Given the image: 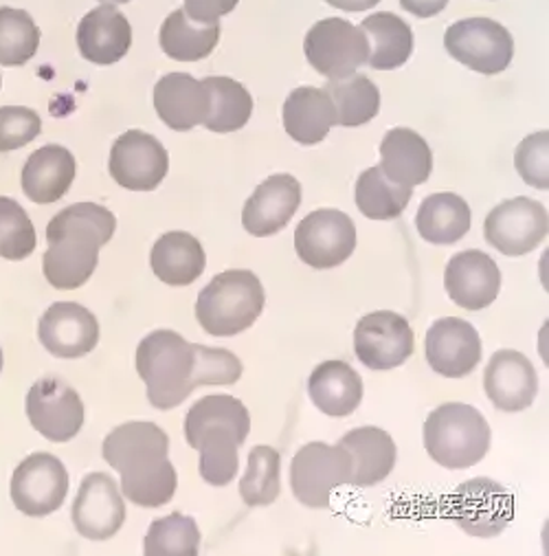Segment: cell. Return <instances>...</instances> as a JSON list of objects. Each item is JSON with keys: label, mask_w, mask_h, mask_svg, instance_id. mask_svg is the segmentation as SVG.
Here are the masks:
<instances>
[{"label": "cell", "mask_w": 549, "mask_h": 556, "mask_svg": "<svg viewBox=\"0 0 549 556\" xmlns=\"http://www.w3.org/2000/svg\"><path fill=\"white\" fill-rule=\"evenodd\" d=\"M137 372L152 407L167 412L186 403L201 386H233L240 358L222 348L190 343L174 330H154L137 348Z\"/></svg>", "instance_id": "cell-1"}, {"label": "cell", "mask_w": 549, "mask_h": 556, "mask_svg": "<svg viewBox=\"0 0 549 556\" xmlns=\"http://www.w3.org/2000/svg\"><path fill=\"white\" fill-rule=\"evenodd\" d=\"M104 459L122 476V495L141 508H161L176 495L178 478L167 457L169 438L154 422H126L104 440Z\"/></svg>", "instance_id": "cell-2"}, {"label": "cell", "mask_w": 549, "mask_h": 556, "mask_svg": "<svg viewBox=\"0 0 549 556\" xmlns=\"http://www.w3.org/2000/svg\"><path fill=\"white\" fill-rule=\"evenodd\" d=\"M117 218L95 203H75L47 227L49 249L42 260L44 277L60 291L84 287L100 262V249L111 242Z\"/></svg>", "instance_id": "cell-3"}, {"label": "cell", "mask_w": 549, "mask_h": 556, "mask_svg": "<svg viewBox=\"0 0 549 556\" xmlns=\"http://www.w3.org/2000/svg\"><path fill=\"white\" fill-rule=\"evenodd\" d=\"M251 416L242 401L227 394L201 399L186 418V438L201 453V476L212 486H227L238 476V448L246 442Z\"/></svg>", "instance_id": "cell-4"}, {"label": "cell", "mask_w": 549, "mask_h": 556, "mask_svg": "<svg viewBox=\"0 0 549 556\" xmlns=\"http://www.w3.org/2000/svg\"><path fill=\"white\" fill-rule=\"evenodd\" d=\"M490 425L467 403H446L424 422V448L444 469H471L490 448Z\"/></svg>", "instance_id": "cell-5"}, {"label": "cell", "mask_w": 549, "mask_h": 556, "mask_svg": "<svg viewBox=\"0 0 549 556\" xmlns=\"http://www.w3.org/2000/svg\"><path fill=\"white\" fill-rule=\"evenodd\" d=\"M266 293L251 270H225L201 291L196 319L212 337H235L261 315Z\"/></svg>", "instance_id": "cell-6"}, {"label": "cell", "mask_w": 549, "mask_h": 556, "mask_svg": "<svg viewBox=\"0 0 549 556\" xmlns=\"http://www.w3.org/2000/svg\"><path fill=\"white\" fill-rule=\"evenodd\" d=\"M349 453L341 444L310 442L293 457L291 486L297 502L308 508H328L334 489L349 484Z\"/></svg>", "instance_id": "cell-7"}, {"label": "cell", "mask_w": 549, "mask_h": 556, "mask_svg": "<svg viewBox=\"0 0 549 556\" xmlns=\"http://www.w3.org/2000/svg\"><path fill=\"white\" fill-rule=\"evenodd\" d=\"M444 47L450 58L482 75L503 73L514 55L510 31L490 18L457 21L446 29Z\"/></svg>", "instance_id": "cell-8"}, {"label": "cell", "mask_w": 549, "mask_h": 556, "mask_svg": "<svg viewBox=\"0 0 549 556\" xmlns=\"http://www.w3.org/2000/svg\"><path fill=\"white\" fill-rule=\"evenodd\" d=\"M304 53L328 79H345L368 64L370 45L358 27L343 18H323L306 34Z\"/></svg>", "instance_id": "cell-9"}, {"label": "cell", "mask_w": 549, "mask_h": 556, "mask_svg": "<svg viewBox=\"0 0 549 556\" xmlns=\"http://www.w3.org/2000/svg\"><path fill=\"white\" fill-rule=\"evenodd\" d=\"M446 515L464 532L482 539L501 534L514 517L512 495L488 478L464 482L446 506Z\"/></svg>", "instance_id": "cell-10"}, {"label": "cell", "mask_w": 549, "mask_h": 556, "mask_svg": "<svg viewBox=\"0 0 549 556\" xmlns=\"http://www.w3.org/2000/svg\"><path fill=\"white\" fill-rule=\"evenodd\" d=\"M413 330L398 313H370L356 324L354 330V352L358 361L376 372L400 367L413 354Z\"/></svg>", "instance_id": "cell-11"}, {"label": "cell", "mask_w": 549, "mask_h": 556, "mask_svg": "<svg viewBox=\"0 0 549 556\" xmlns=\"http://www.w3.org/2000/svg\"><path fill=\"white\" fill-rule=\"evenodd\" d=\"M486 240L503 255L519 257L534 251L549 233L547 210L525 197L497 205L484 223Z\"/></svg>", "instance_id": "cell-12"}, {"label": "cell", "mask_w": 549, "mask_h": 556, "mask_svg": "<svg viewBox=\"0 0 549 556\" xmlns=\"http://www.w3.org/2000/svg\"><path fill=\"white\" fill-rule=\"evenodd\" d=\"M295 249L302 262L312 268H334L352 257L356 249V227L339 210H317L308 214L295 231Z\"/></svg>", "instance_id": "cell-13"}, {"label": "cell", "mask_w": 549, "mask_h": 556, "mask_svg": "<svg viewBox=\"0 0 549 556\" xmlns=\"http://www.w3.org/2000/svg\"><path fill=\"white\" fill-rule=\"evenodd\" d=\"M68 495V473L51 453H34L23 459L12 478V500L27 517L55 513Z\"/></svg>", "instance_id": "cell-14"}, {"label": "cell", "mask_w": 549, "mask_h": 556, "mask_svg": "<svg viewBox=\"0 0 549 556\" xmlns=\"http://www.w3.org/2000/svg\"><path fill=\"white\" fill-rule=\"evenodd\" d=\"M108 169L122 188L152 192L167 176L169 156L156 137L143 130H128L115 141Z\"/></svg>", "instance_id": "cell-15"}, {"label": "cell", "mask_w": 549, "mask_h": 556, "mask_svg": "<svg viewBox=\"0 0 549 556\" xmlns=\"http://www.w3.org/2000/svg\"><path fill=\"white\" fill-rule=\"evenodd\" d=\"M27 416L47 440L68 442L81 431L84 403L62 379L44 377L27 394Z\"/></svg>", "instance_id": "cell-16"}, {"label": "cell", "mask_w": 549, "mask_h": 556, "mask_svg": "<svg viewBox=\"0 0 549 556\" xmlns=\"http://www.w3.org/2000/svg\"><path fill=\"white\" fill-rule=\"evenodd\" d=\"M424 352L433 372L446 379H464L482 361V339L473 324L444 317L429 328Z\"/></svg>", "instance_id": "cell-17"}, {"label": "cell", "mask_w": 549, "mask_h": 556, "mask_svg": "<svg viewBox=\"0 0 549 556\" xmlns=\"http://www.w3.org/2000/svg\"><path fill=\"white\" fill-rule=\"evenodd\" d=\"M71 513L75 530L90 541L115 536L126 521L124 495L106 473H90L81 480Z\"/></svg>", "instance_id": "cell-18"}, {"label": "cell", "mask_w": 549, "mask_h": 556, "mask_svg": "<svg viewBox=\"0 0 549 556\" xmlns=\"http://www.w3.org/2000/svg\"><path fill=\"white\" fill-rule=\"evenodd\" d=\"M444 287L448 298L460 308L484 311L501 291V270L488 253L469 249L448 260Z\"/></svg>", "instance_id": "cell-19"}, {"label": "cell", "mask_w": 549, "mask_h": 556, "mask_svg": "<svg viewBox=\"0 0 549 556\" xmlns=\"http://www.w3.org/2000/svg\"><path fill=\"white\" fill-rule=\"evenodd\" d=\"M40 343L58 358H79L100 341V321L88 308L73 302L53 304L38 324Z\"/></svg>", "instance_id": "cell-20"}, {"label": "cell", "mask_w": 549, "mask_h": 556, "mask_svg": "<svg viewBox=\"0 0 549 556\" xmlns=\"http://www.w3.org/2000/svg\"><path fill=\"white\" fill-rule=\"evenodd\" d=\"M302 205V185L291 174H274L266 178L242 212L244 229L255 238H266L282 231Z\"/></svg>", "instance_id": "cell-21"}, {"label": "cell", "mask_w": 549, "mask_h": 556, "mask_svg": "<svg viewBox=\"0 0 549 556\" xmlns=\"http://www.w3.org/2000/svg\"><path fill=\"white\" fill-rule=\"evenodd\" d=\"M484 390L499 412H523L532 407L538 392L536 369L525 354L516 350H499L486 367Z\"/></svg>", "instance_id": "cell-22"}, {"label": "cell", "mask_w": 549, "mask_h": 556, "mask_svg": "<svg viewBox=\"0 0 549 556\" xmlns=\"http://www.w3.org/2000/svg\"><path fill=\"white\" fill-rule=\"evenodd\" d=\"M154 109L167 128L188 132L205 124L209 115V90L203 79L190 73H167L154 86Z\"/></svg>", "instance_id": "cell-23"}, {"label": "cell", "mask_w": 549, "mask_h": 556, "mask_svg": "<svg viewBox=\"0 0 549 556\" xmlns=\"http://www.w3.org/2000/svg\"><path fill=\"white\" fill-rule=\"evenodd\" d=\"M132 45V27L115 5H100L88 12L77 27L79 53L93 64L119 62Z\"/></svg>", "instance_id": "cell-24"}, {"label": "cell", "mask_w": 549, "mask_h": 556, "mask_svg": "<svg viewBox=\"0 0 549 556\" xmlns=\"http://www.w3.org/2000/svg\"><path fill=\"white\" fill-rule=\"evenodd\" d=\"M339 444L349 453L352 486H376L387 480L396 467V442L379 427L352 429L341 438Z\"/></svg>", "instance_id": "cell-25"}, {"label": "cell", "mask_w": 549, "mask_h": 556, "mask_svg": "<svg viewBox=\"0 0 549 556\" xmlns=\"http://www.w3.org/2000/svg\"><path fill=\"white\" fill-rule=\"evenodd\" d=\"M75 156L64 146H44L36 150L23 167V192L38 205L60 201L73 185Z\"/></svg>", "instance_id": "cell-26"}, {"label": "cell", "mask_w": 549, "mask_h": 556, "mask_svg": "<svg viewBox=\"0 0 549 556\" xmlns=\"http://www.w3.org/2000/svg\"><path fill=\"white\" fill-rule=\"evenodd\" d=\"M150 264L163 285L190 287L205 273L207 255L192 233L167 231L152 247Z\"/></svg>", "instance_id": "cell-27"}, {"label": "cell", "mask_w": 549, "mask_h": 556, "mask_svg": "<svg viewBox=\"0 0 549 556\" xmlns=\"http://www.w3.org/2000/svg\"><path fill=\"white\" fill-rule=\"evenodd\" d=\"M433 152L429 143L409 128H394L381 143V172L403 188H416L429 180Z\"/></svg>", "instance_id": "cell-28"}, {"label": "cell", "mask_w": 549, "mask_h": 556, "mask_svg": "<svg viewBox=\"0 0 549 556\" xmlns=\"http://www.w3.org/2000/svg\"><path fill=\"white\" fill-rule=\"evenodd\" d=\"M284 128L302 146L321 143L336 124L334 104L323 88L299 86L284 102Z\"/></svg>", "instance_id": "cell-29"}, {"label": "cell", "mask_w": 549, "mask_h": 556, "mask_svg": "<svg viewBox=\"0 0 549 556\" xmlns=\"http://www.w3.org/2000/svg\"><path fill=\"white\" fill-rule=\"evenodd\" d=\"M308 394L315 407L332 418H345L362 401V381L345 361H325L308 379Z\"/></svg>", "instance_id": "cell-30"}, {"label": "cell", "mask_w": 549, "mask_h": 556, "mask_svg": "<svg viewBox=\"0 0 549 556\" xmlns=\"http://www.w3.org/2000/svg\"><path fill=\"white\" fill-rule=\"evenodd\" d=\"M473 214L469 203L452 192L431 194L422 201L416 227L422 240L439 247L460 242L471 231Z\"/></svg>", "instance_id": "cell-31"}, {"label": "cell", "mask_w": 549, "mask_h": 556, "mask_svg": "<svg viewBox=\"0 0 549 556\" xmlns=\"http://www.w3.org/2000/svg\"><path fill=\"white\" fill-rule=\"evenodd\" d=\"M368 38L370 58L368 64L376 71H394L403 66L413 51V31L396 14L381 12L365 18L358 27Z\"/></svg>", "instance_id": "cell-32"}, {"label": "cell", "mask_w": 549, "mask_h": 556, "mask_svg": "<svg viewBox=\"0 0 549 556\" xmlns=\"http://www.w3.org/2000/svg\"><path fill=\"white\" fill-rule=\"evenodd\" d=\"M220 40V23L192 21L186 10L171 12L158 34L161 49L178 62H199L212 55Z\"/></svg>", "instance_id": "cell-33"}, {"label": "cell", "mask_w": 549, "mask_h": 556, "mask_svg": "<svg viewBox=\"0 0 549 556\" xmlns=\"http://www.w3.org/2000/svg\"><path fill=\"white\" fill-rule=\"evenodd\" d=\"M323 90L334 104L336 124L343 128L370 124L381 111V90L365 75L354 73L345 79H330Z\"/></svg>", "instance_id": "cell-34"}, {"label": "cell", "mask_w": 549, "mask_h": 556, "mask_svg": "<svg viewBox=\"0 0 549 556\" xmlns=\"http://www.w3.org/2000/svg\"><path fill=\"white\" fill-rule=\"evenodd\" d=\"M413 190L392 182L381 167L365 169L354 188V201L362 216L370 220H394L411 203Z\"/></svg>", "instance_id": "cell-35"}, {"label": "cell", "mask_w": 549, "mask_h": 556, "mask_svg": "<svg viewBox=\"0 0 549 556\" xmlns=\"http://www.w3.org/2000/svg\"><path fill=\"white\" fill-rule=\"evenodd\" d=\"M209 90V115L205 128L212 132H235L244 128L253 115L251 92L231 77H205Z\"/></svg>", "instance_id": "cell-36"}, {"label": "cell", "mask_w": 549, "mask_h": 556, "mask_svg": "<svg viewBox=\"0 0 549 556\" xmlns=\"http://www.w3.org/2000/svg\"><path fill=\"white\" fill-rule=\"evenodd\" d=\"M282 493V457L272 446H255L248 453L246 473L240 482L242 502L251 508L270 506Z\"/></svg>", "instance_id": "cell-37"}, {"label": "cell", "mask_w": 549, "mask_h": 556, "mask_svg": "<svg viewBox=\"0 0 549 556\" xmlns=\"http://www.w3.org/2000/svg\"><path fill=\"white\" fill-rule=\"evenodd\" d=\"M199 547V523L182 513L152 521L143 541L145 556H196Z\"/></svg>", "instance_id": "cell-38"}, {"label": "cell", "mask_w": 549, "mask_h": 556, "mask_svg": "<svg viewBox=\"0 0 549 556\" xmlns=\"http://www.w3.org/2000/svg\"><path fill=\"white\" fill-rule=\"evenodd\" d=\"M40 47V29L36 21L14 8H0V64L23 66Z\"/></svg>", "instance_id": "cell-39"}, {"label": "cell", "mask_w": 549, "mask_h": 556, "mask_svg": "<svg viewBox=\"0 0 549 556\" xmlns=\"http://www.w3.org/2000/svg\"><path fill=\"white\" fill-rule=\"evenodd\" d=\"M38 236L27 212L8 197H0V257L25 260L36 251Z\"/></svg>", "instance_id": "cell-40"}, {"label": "cell", "mask_w": 549, "mask_h": 556, "mask_svg": "<svg viewBox=\"0 0 549 556\" xmlns=\"http://www.w3.org/2000/svg\"><path fill=\"white\" fill-rule=\"evenodd\" d=\"M547 156H549V132H536L523 139L514 154V165L521 178L532 185L536 190L549 188V169H547Z\"/></svg>", "instance_id": "cell-41"}, {"label": "cell", "mask_w": 549, "mask_h": 556, "mask_svg": "<svg viewBox=\"0 0 549 556\" xmlns=\"http://www.w3.org/2000/svg\"><path fill=\"white\" fill-rule=\"evenodd\" d=\"M42 132V119L25 106L0 109V152L25 148Z\"/></svg>", "instance_id": "cell-42"}, {"label": "cell", "mask_w": 549, "mask_h": 556, "mask_svg": "<svg viewBox=\"0 0 549 556\" xmlns=\"http://www.w3.org/2000/svg\"><path fill=\"white\" fill-rule=\"evenodd\" d=\"M240 0H186V14L199 23H218L231 14Z\"/></svg>", "instance_id": "cell-43"}, {"label": "cell", "mask_w": 549, "mask_h": 556, "mask_svg": "<svg viewBox=\"0 0 549 556\" xmlns=\"http://www.w3.org/2000/svg\"><path fill=\"white\" fill-rule=\"evenodd\" d=\"M400 5L418 18H433L448 5V0H400Z\"/></svg>", "instance_id": "cell-44"}, {"label": "cell", "mask_w": 549, "mask_h": 556, "mask_svg": "<svg viewBox=\"0 0 549 556\" xmlns=\"http://www.w3.org/2000/svg\"><path fill=\"white\" fill-rule=\"evenodd\" d=\"M325 3L343 12H368L376 8L381 0H325Z\"/></svg>", "instance_id": "cell-45"}, {"label": "cell", "mask_w": 549, "mask_h": 556, "mask_svg": "<svg viewBox=\"0 0 549 556\" xmlns=\"http://www.w3.org/2000/svg\"><path fill=\"white\" fill-rule=\"evenodd\" d=\"M104 5H122V3H130V0H100Z\"/></svg>", "instance_id": "cell-46"}, {"label": "cell", "mask_w": 549, "mask_h": 556, "mask_svg": "<svg viewBox=\"0 0 549 556\" xmlns=\"http://www.w3.org/2000/svg\"><path fill=\"white\" fill-rule=\"evenodd\" d=\"M0 372H3V350H0Z\"/></svg>", "instance_id": "cell-47"}, {"label": "cell", "mask_w": 549, "mask_h": 556, "mask_svg": "<svg viewBox=\"0 0 549 556\" xmlns=\"http://www.w3.org/2000/svg\"><path fill=\"white\" fill-rule=\"evenodd\" d=\"M0 86H3V77H0Z\"/></svg>", "instance_id": "cell-48"}]
</instances>
